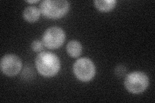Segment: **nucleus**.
<instances>
[{"instance_id": "obj_1", "label": "nucleus", "mask_w": 155, "mask_h": 103, "mask_svg": "<svg viewBox=\"0 0 155 103\" xmlns=\"http://www.w3.org/2000/svg\"><path fill=\"white\" fill-rule=\"evenodd\" d=\"M38 72L43 77H51L56 76L60 69V61L58 57L52 52H40L35 59Z\"/></svg>"}, {"instance_id": "obj_10", "label": "nucleus", "mask_w": 155, "mask_h": 103, "mask_svg": "<svg viewBox=\"0 0 155 103\" xmlns=\"http://www.w3.org/2000/svg\"><path fill=\"white\" fill-rule=\"evenodd\" d=\"M43 47H45L43 45V41H41L40 40H35L32 41L31 43V48L32 50L36 52H41V50H43Z\"/></svg>"}, {"instance_id": "obj_4", "label": "nucleus", "mask_w": 155, "mask_h": 103, "mask_svg": "<svg viewBox=\"0 0 155 103\" xmlns=\"http://www.w3.org/2000/svg\"><path fill=\"white\" fill-rule=\"evenodd\" d=\"M73 72L75 76L82 82H88L95 76L96 68L91 60L86 57L80 58L74 64Z\"/></svg>"}, {"instance_id": "obj_5", "label": "nucleus", "mask_w": 155, "mask_h": 103, "mask_svg": "<svg viewBox=\"0 0 155 103\" xmlns=\"http://www.w3.org/2000/svg\"><path fill=\"white\" fill-rule=\"evenodd\" d=\"M65 40V34L62 28L58 27L48 28L43 36V43L48 49L59 48Z\"/></svg>"}, {"instance_id": "obj_8", "label": "nucleus", "mask_w": 155, "mask_h": 103, "mask_svg": "<svg viewBox=\"0 0 155 103\" xmlns=\"http://www.w3.org/2000/svg\"><path fill=\"white\" fill-rule=\"evenodd\" d=\"M67 52L72 57L76 58L79 57L82 52L81 44L76 40L70 41L67 43Z\"/></svg>"}, {"instance_id": "obj_6", "label": "nucleus", "mask_w": 155, "mask_h": 103, "mask_svg": "<svg viewBox=\"0 0 155 103\" xmlns=\"http://www.w3.org/2000/svg\"><path fill=\"white\" fill-rule=\"evenodd\" d=\"M2 72L9 77L18 75L22 68L21 60L16 55L8 54L3 57L0 63Z\"/></svg>"}, {"instance_id": "obj_2", "label": "nucleus", "mask_w": 155, "mask_h": 103, "mask_svg": "<svg viewBox=\"0 0 155 103\" xmlns=\"http://www.w3.org/2000/svg\"><path fill=\"white\" fill-rule=\"evenodd\" d=\"M70 8L65 0H44L40 5L41 13L48 19H56L65 16Z\"/></svg>"}, {"instance_id": "obj_3", "label": "nucleus", "mask_w": 155, "mask_h": 103, "mask_svg": "<svg viewBox=\"0 0 155 103\" xmlns=\"http://www.w3.org/2000/svg\"><path fill=\"white\" fill-rule=\"evenodd\" d=\"M149 83L147 76L142 72H133L126 76L124 85L128 92L140 94L147 89Z\"/></svg>"}, {"instance_id": "obj_7", "label": "nucleus", "mask_w": 155, "mask_h": 103, "mask_svg": "<svg viewBox=\"0 0 155 103\" xmlns=\"http://www.w3.org/2000/svg\"><path fill=\"white\" fill-rule=\"evenodd\" d=\"M40 10L36 7L29 6L24 10L23 16L27 21L29 23H35L40 18Z\"/></svg>"}, {"instance_id": "obj_12", "label": "nucleus", "mask_w": 155, "mask_h": 103, "mask_svg": "<svg viewBox=\"0 0 155 103\" xmlns=\"http://www.w3.org/2000/svg\"><path fill=\"white\" fill-rule=\"evenodd\" d=\"M40 1L39 0H35V1H26V2L28 3H36L38 2H39Z\"/></svg>"}, {"instance_id": "obj_11", "label": "nucleus", "mask_w": 155, "mask_h": 103, "mask_svg": "<svg viewBox=\"0 0 155 103\" xmlns=\"http://www.w3.org/2000/svg\"><path fill=\"white\" fill-rule=\"evenodd\" d=\"M125 72V68H124V66H118V68H116V73H119V76L123 74V73Z\"/></svg>"}, {"instance_id": "obj_9", "label": "nucleus", "mask_w": 155, "mask_h": 103, "mask_svg": "<svg viewBox=\"0 0 155 103\" xmlns=\"http://www.w3.org/2000/svg\"><path fill=\"white\" fill-rule=\"evenodd\" d=\"M94 5L98 11L104 12H110L115 7L117 2L116 0H96Z\"/></svg>"}]
</instances>
